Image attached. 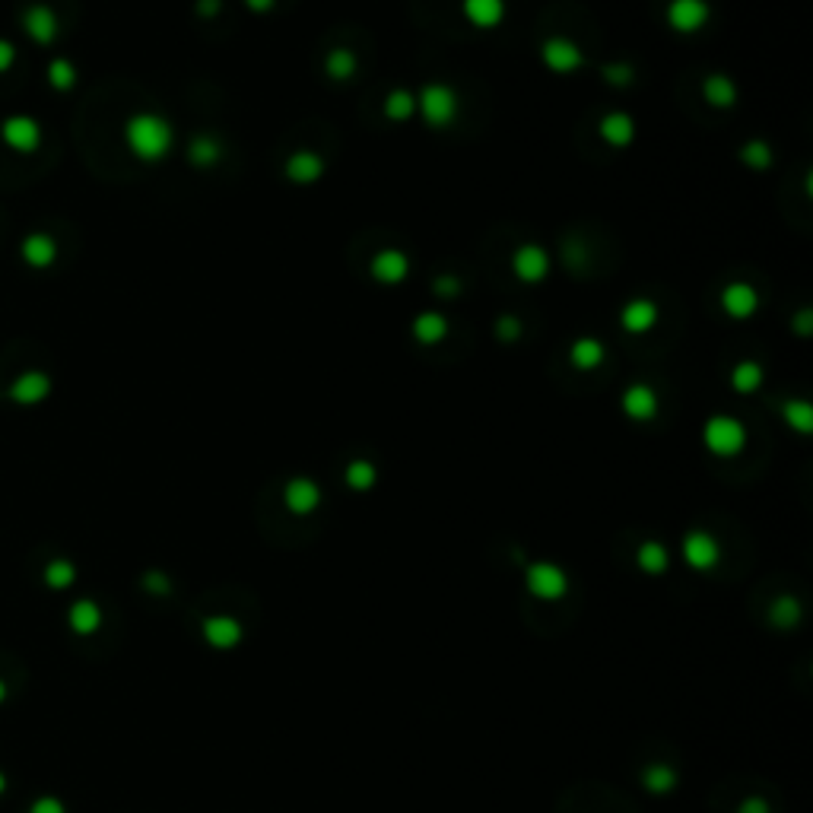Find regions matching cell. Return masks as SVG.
<instances>
[{
	"instance_id": "obj_1",
	"label": "cell",
	"mask_w": 813,
	"mask_h": 813,
	"mask_svg": "<svg viewBox=\"0 0 813 813\" xmlns=\"http://www.w3.org/2000/svg\"><path fill=\"white\" fill-rule=\"evenodd\" d=\"M124 147L140 162H162L176 147V128L156 112H137L124 124Z\"/></svg>"
},
{
	"instance_id": "obj_2",
	"label": "cell",
	"mask_w": 813,
	"mask_h": 813,
	"mask_svg": "<svg viewBox=\"0 0 813 813\" xmlns=\"http://www.w3.org/2000/svg\"><path fill=\"white\" fill-rule=\"evenodd\" d=\"M417 114L436 131L451 128L457 122V114H461V95L448 83L432 80L417 93Z\"/></svg>"
},
{
	"instance_id": "obj_3",
	"label": "cell",
	"mask_w": 813,
	"mask_h": 813,
	"mask_svg": "<svg viewBox=\"0 0 813 813\" xmlns=\"http://www.w3.org/2000/svg\"><path fill=\"white\" fill-rule=\"evenodd\" d=\"M746 442H750V432H746V426L737 417L715 413L702 426V445L715 457H737L746 448Z\"/></svg>"
},
{
	"instance_id": "obj_4",
	"label": "cell",
	"mask_w": 813,
	"mask_h": 813,
	"mask_svg": "<svg viewBox=\"0 0 813 813\" xmlns=\"http://www.w3.org/2000/svg\"><path fill=\"white\" fill-rule=\"evenodd\" d=\"M540 61H544V68L550 70V74L569 77L585 68L588 58L569 35H550V39H544V45H540Z\"/></svg>"
},
{
	"instance_id": "obj_5",
	"label": "cell",
	"mask_w": 813,
	"mask_h": 813,
	"mask_svg": "<svg viewBox=\"0 0 813 813\" xmlns=\"http://www.w3.org/2000/svg\"><path fill=\"white\" fill-rule=\"evenodd\" d=\"M525 585H528V594H534V598L559 601L569 594V575H565L563 565L540 559V563H531L525 569Z\"/></svg>"
},
{
	"instance_id": "obj_6",
	"label": "cell",
	"mask_w": 813,
	"mask_h": 813,
	"mask_svg": "<svg viewBox=\"0 0 813 813\" xmlns=\"http://www.w3.org/2000/svg\"><path fill=\"white\" fill-rule=\"evenodd\" d=\"M664 20L673 32L692 35L706 29V23L712 20V7H709V0H671L664 10Z\"/></svg>"
},
{
	"instance_id": "obj_7",
	"label": "cell",
	"mask_w": 813,
	"mask_h": 813,
	"mask_svg": "<svg viewBox=\"0 0 813 813\" xmlns=\"http://www.w3.org/2000/svg\"><path fill=\"white\" fill-rule=\"evenodd\" d=\"M511 274H515V280L521 283H540L547 280V274H550L553 261L550 255H547L544 245L537 242H525V245H518L515 251H511Z\"/></svg>"
},
{
	"instance_id": "obj_8",
	"label": "cell",
	"mask_w": 813,
	"mask_h": 813,
	"mask_svg": "<svg viewBox=\"0 0 813 813\" xmlns=\"http://www.w3.org/2000/svg\"><path fill=\"white\" fill-rule=\"evenodd\" d=\"M721 312H725L727 318H734V321H750L756 312H760V293L750 286V283L744 280H734L727 283L725 289H721Z\"/></svg>"
},
{
	"instance_id": "obj_9",
	"label": "cell",
	"mask_w": 813,
	"mask_h": 813,
	"mask_svg": "<svg viewBox=\"0 0 813 813\" xmlns=\"http://www.w3.org/2000/svg\"><path fill=\"white\" fill-rule=\"evenodd\" d=\"M619 407H623V413L632 420V423H652V420L658 417V411H661V397H658V391H655L652 384L636 382V384H629V388L623 391Z\"/></svg>"
},
{
	"instance_id": "obj_10",
	"label": "cell",
	"mask_w": 813,
	"mask_h": 813,
	"mask_svg": "<svg viewBox=\"0 0 813 813\" xmlns=\"http://www.w3.org/2000/svg\"><path fill=\"white\" fill-rule=\"evenodd\" d=\"M680 550H683L686 565L696 569V572L715 569L718 559H721V544L709 531H690L683 537V547H680Z\"/></svg>"
},
{
	"instance_id": "obj_11",
	"label": "cell",
	"mask_w": 813,
	"mask_h": 813,
	"mask_svg": "<svg viewBox=\"0 0 813 813\" xmlns=\"http://www.w3.org/2000/svg\"><path fill=\"white\" fill-rule=\"evenodd\" d=\"M369 274L382 286H397V283H403L411 276V257L403 255L401 248H382L372 255Z\"/></svg>"
},
{
	"instance_id": "obj_12",
	"label": "cell",
	"mask_w": 813,
	"mask_h": 813,
	"mask_svg": "<svg viewBox=\"0 0 813 813\" xmlns=\"http://www.w3.org/2000/svg\"><path fill=\"white\" fill-rule=\"evenodd\" d=\"M283 505L299 518L312 515L321 505V486L312 477H293L283 486Z\"/></svg>"
},
{
	"instance_id": "obj_13",
	"label": "cell",
	"mask_w": 813,
	"mask_h": 813,
	"mask_svg": "<svg viewBox=\"0 0 813 813\" xmlns=\"http://www.w3.org/2000/svg\"><path fill=\"white\" fill-rule=\"evenodd\" d=\"M658 318H661L658 303H652V299H629L623 305V312H619V328L626 334L638 337V334H648L658 324Z\"/></svg>"
},
{
	"instance_id": "obj_14",
	"label": "cell",
	"mask_w": 813,
	"mask_h": 813,
	"mask_svg": "<svg viewBox=\"0 0 813 813\" xmlns=\"http://www.w3.org/2000/svg\"><path fill=\"white\" fill-rule=\"evenodd\" d=\"M598 137L610 149H626L636 143V122L626 112H607L598 124Z\"/></svg>"
},
{
	"instance_id": "obj_15",
	"label": "cell",
	"mask_w": 813,
	"mask_h": 813,
	"mask_svg": "<svg viewBox=\"0 0 813 813\" xmlns=\"http://www.w3.org/2000/svg\"><path fill=\"white\" fill-rule=\"evenodd\" d=\"M283 176L289 178L293 185H315L318 178L324 176V159L315 153V149H296V153L289 156L286 166H283Z\"/></svg>"
},
{
	"instance_id": "obj_16",
	"label": "cell",
	"mask_w": 813,
	"mask_h": 813,
	"mask_svg": "<svg viewBox=\"0 0 813 813\" xmlns=\"http://www.w3.org/2000/svg\"><path fill=\"white\" fill-rule=\"evenodd\" d=\"M203 632V642L213 648H236L239 642H242V623H239L236 617H226V613H220V617H207L201 626Z\"/></svg>"
},
{
	"instance_id": "obj_17",
	"label": "cell",
	"mask_w": 813,
	"mask_h": 813,
	"mask_svg": "<svg viewBox=\"0 0 813 813\" xmlns=\"http://www.w3.org/2000/svg\"><path fill=\"white\" fill-rule=\"evenodd\" d=\"M461 16L474 29H496L505 20V0H461Z\"/></svg>"
},
{
	"instance_id": "obj_18",
	"label": "cell",
	"mask_w": 813,
	"mask_h": 813,
	"mask_svg": "<svg viewBox=\"0 0 813 813\" xmlns=\"http://www.w3.org/2000/svg\"><path fill=\"white\" fill-rule=\"evenodd\" d=\"M448 318L442 312H420L411 324V334L420 347H436V343H442L448 337Z\"/></svg>"
},
{
	"instance_id": "obj_19",
	"label": "cell",
	"mask_w": 813,
	"mask_h": 813,
	"mask_svg": "<svg viewBox=\"0 0 813 813\" xmlns=\"http://www.w3.org/2000/svg\"><path fill=\"white\" fill-rule=\"evenodd\" d=\"M604 359H607V350H604V343H601L598 337H578V340H572V347H569L572 369L594 372L601 363H604Z\"/></svg>"
},
{
	"instance_id": "obj_20",
	"label": "cell",
	"mask_w": 813,
	"mask_h": 813,
	"mask_svg": "<svg viewBox=\"0 0 813 813\" xmlns=\"http://www.w3.org/2000/svg\"><path fill=\"white\" fill-rule=\"evenodd\" d=\"M382 112H384V118L394 124L413 122V118H417V93H411V89H403V86L391 89L382 102Z\"/></svg>"
},
{
	"instance_id": "obj_21",
	"label": "cell",
	"mask_w": 813,
	"mask_h": 813,
	"mask_svg": "<svg viewBox=\"0 0 813 813\" xmlns=\"http://www.w3.org/2000/svg\"><path fill=\"white\" fill-rule=\"evenodd\" d=\"M4 140L14 149H23V153H32L41 140V128L32 122V118H10L4 124Z\"/></svg>"
},
{
	"instance_id": "obj_22",
	"label": "cell",
	"mask_w": 813,
	"mask_h": 813,
	"mask_svg": "<svg viewBox=\"0 0 813 813\" xmlns=\"http://www.w3.org/2000/svg\"><path fill=\"white\" fill-rule=\"evenodd\" d=\"M737 95H740V89H737V83H734L731 77L709 74L706 80H702V99H706V105L731 108L734 102H737Z\"/></svg>"
},
{
	"instance_id": "obj_23",
	"label": "cell",
	"mask_w": 813,
	"mask_h": 813,
	"mask_svg": "<svg viewBox=\"0 0 813 813\" xmlns=\"http://www.w3.org/2000/svg\"><path fill=\"white\" fill-rule=\"evenodd\" d=\"M763 384H766V369H763L756 359H740V363L731 369V388L737 391V394L750 397V394H756Z\"/></svg>"
},
{
	"instance_id": "obj_24",
	"label": "cell",
	"mask_w": 813,
	"mask_h": 813,
	"mask_svg": "<svg viewBox=\"0 0 813 813\" xmlns=\"http://www.w3.org/2000/svg\"><path fill=\"white\" fill-rule=\"evenodd\" d=\"M357 70H359V58L350 51V48H330V51L324 54V74H328L330 80L347 83L357 77Z\"/></svg>"
},
{
	"instance_id": "obj_25",
	"label": "cell",
	"mask_w": 813,
	"mask_h": 813,
	"mask_svg": "<svg viewBox=\"0 0 813 813\" xmlns=\"http://www.w3.org/2000/svg\"><path fill=\"white\" fill-rule=\"evenodd\" d=\"M222 159V143L213 134H197L188 140V162L194 168H213Z\"/></svg>"
},
{
	"instance_id": "obj_26",
	"label": "cell",
	"mask_w": 813,
	"mask_h": 813,
	"mask_svg": "<svg viewBox=\"0 0 813 813\" xmlns=\"http://www.w3.org/2000/svg\"><path fill=\"white\" fill-rule=\"evenodd\" d=\"M636 563L642 572H648V575H661V572H667V565H671V553H667V547L661 544V540H646V544L636 550Z\"/></svg>"
},
{
	"instance_id": "obj_27",
	"label": "cell",
	"mask_w": 813,
	"mask_h": 813,
	"mask_svg": "<svg viewBox=\"0 0 813 813\" xmlns=\"http://www.w3.org/2000/svg\"><path fill=\"white\" fill-rule=\"evenodd\" d=\"M70 629L77 632V636H93L95 629L102 626V610L95 601H77L74 607H70Z\"/></svg>"
},
{
	"instance_id": "obj_28",
	"label": "cell",
	"mask_w": 813,
	"mask_h": 813,
	"mask_svg": "<svg viewBox=\"0 0 813 813\" xmlns=\"http://www.w3.org/2000/svg\"><path fill=\"white\" fill-rule=\"evenodd\" d=\"M26 32L32 35L35 41L48 45V41H54V35H58V16H54L48 7H32L26 14Z\"/></svg>"
},
{
	"instance_id": "obj_29",
	"label": "cell",
	"mask_w": 813,
	"mask_h": 813,
	"mask_svg": "<svg viewBox=\"0 0 813 813\" xmlns=\"http://www.w3.org/2000/svg\"><path fill=\"white\" fill-rule=\"evenodd\" d=\"M740 162H744L750 172H769L772 162H775V153H772V147H769L766 140L753 137V140H746L744 147H740Z\"/></svg>"
},
{
	"instance_id": "obj_30",
	"label": "cell",
	"mask_w": 813,
	"mask_h": 813,
	"mask_svg": "<svg viewBox=\"0 0 813 813\" xmlns=\"http://www.w3.org/2000/svg\"><path fill=\"white\" fill-rule=\"evenodd\" d=\"M343 480H347V486H350L353 492H369L372 486L378 483V471H375V464H372V461H366V457H357V461L347 464Z\"/></svg>"
},
{
	"instance_id": "obj_31",
	"label": "cell",
	"mask_w": 813,
	"mask_h": 813,
	"mask_svg": "<svg viewBox=\"0 0 813 813\" xmlns=\"http://www.w3.org/2000/svg\"><path fill=\"white\" fill-rule=\"evenodd\" d=\"M800 617H804V607H800V601L791 598V594H781V598H775V604L769 607V619H772V626H779V629H794V626L800 623Z\"/></svg>"
},
{
	"instance_id": "obj_32",
	"label": "cell",
	"mask_w": 813,
	"mask_h": 813,
	"mask_svg": "<svg viewBox=\"0 0 813 813\" xmlns=\"http://www.w3.org/2000/svg\"><path fill=\"white\" fill-rule=\"evenodd\" d=\"M781 420L800 436L813 432V407L807 401H785L781 403Z\"/></svg>"
},
{
	"instance_id": "obj_33",
	"label": "cell",
	"mask_w": 813,
	"mask_h": 813,
	"mask_svg": "<svg viewBox=\"0 0 813 813\" xmlns=\"http://www.w3.org/2000/svg\"><path fill=\"white\" fill-rule=\"evenodd\" d=\"M642 785H646L652 794H671L673 788H677V772H673L671 766H664V763H655V766H648L646 775H642Z\"/></svg>"
},
{
	"instance_id": "obj_34",
	"label": "cell",
	"mask_w": 813,
	"mask_h": 813,
	"mask_svg": "<svg viewBox=\"0 0 813 813\" xmlns=\"http://www.w3.org/2000/svg\"><path fill=\"white\" fill-rule=\"evenodd\" d=\"M48 391H51L48 378H45V375H39V372H32V375H26V378H23V382H16L14 397H16V401H23V403H35V401H41V397H45Z\"/></svg>"
},
{
	"instance_id": "obj_35",
	"label": "cell",
	"mask_w": 813,
	"mask_h": 813,
	"mask_svg": "<svg viewBox=\"0 0 813 813\" xmlns=\"http://www.w3.org/2000/svg\"><path fill=\"white\" fill-rule=\"evenodd\" d=\"M26 261L32 264V267H48V264L54 261V242L48 236H29L26 239Z\"/></svg>"
},
{
	"instance_id": "obj_36",
	"label": "cell",
	"mask_w": 813,
	"mask_h": 813,
	"mask_svg": "<svg viewBox=\"0 0 813 813\" xmlns=\"http://www.w3.org/2000/svg\"><path fill=\"white\" fill-rule=\"evenodd\" d=\"M45 582H48V588H54V592H64V588H70L77 582L74 563H68V559H54V563H48Z\"/></svg>"
},
{
	"instance_id": "obj_37",
	"label": "cell",
	"mask_w": 813,
	"mask_h": 813,
	"mask_svg": "<svg viewBox=\"0 0 813 813\" xmlns=\"http://www.w3.org/2000/svg\"><path fill=\"white\" fill-rule=\"evenodd\" d=\"M601 77H604L610 86L623 89V86H629V83L636 80V70H632V64H626V61H610V64L601 68Z\"/></svg>"
},
{
	"instance_id": "obj_38",
	"label": "cell",
	"mask_w": 813,
	"mask_h": 813,
	"mask_svg": "<svg viewBox=\"0 0 813 813\" xmlns=\"http://www.w3.org/2000/svg\"><path fill=\"white\" fill-rule=\"evenodd\" d=\"M461 289H464V283L457 280L455 274H442L432 280V293H436L438 299H457L461 296Z\"/></svg>"
},
{
	"instance_id": "obj_39",
	"label": "cell",
	"mask_w": 813,
	"mask_h": 813,
	"mask_svg": "<svg viewBox=\"0 0 813 813\" xmlns=\"http://www.w3.org/2000/svg\"><path fill=\"white\" fill-rule=\"evenodd\" d=\"M496 337L502 343H515L521 337V318L518 315H499L496 318Z\"/></svg>"
},
{
	"instance_id": "obj_40",
	"label": "cell",
	"mask_w": 813,
	"mask_h": 813,
	"mask_svg": "<svg viewBox=\"0 0 813 813\" xmlns=\"http://www.w3.org/2000/svg\"><path fill=\"white\" fill-rule=\"evenodd\" d=\"M74 80H77V74H74V68H70L68 61H54L51 64V83L58 89H64V93H68V89L74 86Z\"/></svg>"
},
{
	"instance_id": "obj_41",
	"label": "cell",
	"mask_w": 813,
	"mask_h": 813,
	"mask_svg": "<svg viewBox=\"0 0 813 813\" xmlns=\"http://www.w3.org/2000/svg\"><path fill=\"white\" fill-rule=\"evenodd\" d=\"M143 592L162 598V594L172 592V585H168V578L162 575V572H147V575H143Z\"/></svg>"
},
{
	"instance_id": "obj_42",
	"label": "cell",
	"mask_w": 813,
	"mask_h": 813,
	"mask_svg": "<svg viewBox=\"0 0 813 813\" xmlns=\"http://www.w3.org/2000/svg\"><path fill=\"white\" fill-rule=\"evenodd\" d=\"M222 14V0H197V16L201 20H216Z\"/></svg>"
},
{
	"instance_id": "obj_43",
	"label": "cell",
	"mask_w": 813,
	"mask_h": 813,
	"mask_svg": "<svg viewBox=\"0 0 813 813\" xmlns=\"http://www.w3.org/2000/svg\"><path fill=\"white\" fill-rule=\"evenodd\" d=\"M29 813H64V804L58 798H39L29 807Z\"/></svg>"
},
{
	"instance_id": "obj_44",
	"label": "cell",
	"mask_w": 813,
	"mask_h": 813,
	"mask_svg": "<svg viewBox=\"0 0 813 813\" xmlns=\"http://www.w3.org/2000/svg\"><path fill=\"white\" fill-rule=\"evenodd\" d=\"M791 324H794V330H798L800 337H807L813 330V312L810 309H800L798 315H794Z\"/></svg>"
},
{
	"instance_id": "obj_45",
	"label": "cell",
	"mask_w": 813,
	"mask_h": 813,
	"mask_svg": "<svg viewBox=\"0 0 813 813\" xmlns=\"http://www.w3.org/2000/svg\"><path fill=\"white\" fill-rule=\"evenodd\" d=\"M737 813H769V804L763 798H746L744 804L737 807Z\"/></svg>"
},
{
	"instance_id": "obj_46",
	"label": "cell",
	"mask_w": 813,
	"mask_h": 813,
	"mask_svg": "<svg viewBox=\"0 0 813 813\" xmlns=\"http://www.w3.org/2000/svg\"><path fill=\"white\" fill-rule=\"evenodd\" d=\"M276 0H245V7L251 10V14H270L274 10Z\"/></svg>"
},
{
	"instance_id": "obj_47",
	"label": "cell",
	"mask_w": 813,
	"mask_h": 813,
	"mask_svg": "<svg viewBox=\"0 0 813 813\" xmlns=\"http://www.w3.org/2000/svg\"><path fill=\"white\" fill-rule=\"evenodd\" d=\"M14 48L7 45V41H0V70H7L10 64H14Z\"/></svg>"
},
{
	"instance_id": "obj_48",
	"label": "cell",
	"mask_w": 813,
	"mask_h": 813,
	"mask_svg": "<svg viewBox=\"0 0 813 813\" xmlns=\"http://www.w3.org/2000/svg\"><path fill=\"white\" fill-rule=\"evenodd\" d=\"M7 700V686H4V680H0V702Z\"/></svg>"
},
{
	"instance_id": "obj_49",
	"label": "cell",
	"mask_w": 813,
	"mask_h": 813,
	"mask_svg": "<svg viewBox=\"0 0 813 813\" xmlns=\"http://www.w3.org/2000/svg\"><path fill=\"white\" fill-rule=\"evenodd\" d=\"M7 791V779H4V772H0V794Z\"/></svg>"
}]
</instances>
